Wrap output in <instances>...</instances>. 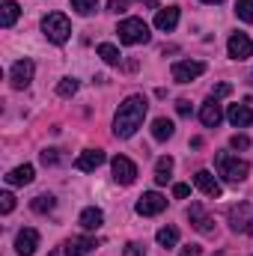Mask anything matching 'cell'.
Instances as JSON below:
<instances>
[{"mask_svg":"<svg viewBox=\"0 0 253 256\" xmlns=\"http://www.w3.org/2000/svg\"><path fill=\"white\" fill-rule=\"evenodd\" d=\"M188 194H190L188 185H182V182H179V185H173V196H176V200H185Z\"/></svg>","mask_w":253,"mask_h":256,"instance_id":"cell-34","label":"cell"},{"mask_svg":"<svg viewBox=\"0 0 253 256\" xmlns=\"http://www.w3.org/2000/svg\"><path fill=\"white\" fill-rule=\"evenodd\" d=\"M220 120H224V108H220V102L218 98H208L202 108H200V122L206 128H218L220 126Z\"/></svg>","mask_w":253,"mask_h":256,"instance_id":"cell-12","label":"cell"},{"mask_svg":"<svg viewBox=\"0 0 253 256\" xmlns=\"http://www.w3.org/2000/svg\"><path fill=\"white\" fill-rule=\"evenodd\" d=\"M12 208H15V196H12L9 191H6V194H0V212H3V214H9Z\"/></svg>","mask_w":253,"mask_h":256,"instance_id":"cell-31","label":"cell"},{"mask_svg":"<svg viewBox=\"0 0 253 256\" xmlns=\"http://www.w3.org/2000/svg\"><path fill=\"white\" fill-rule=\"evenodd\" d=\"M173 131H176V126H173L170 120H164V116H158V120L152 122V137H155V140H161V143H164V140H170V137H173Z\"/></svg>","mask_w":253,"mask_h":256,"instance_id":"cell-22","label":"cell"},{"mask_svg":"<svg viewBox=\"0 0 253 256\" xmlns=\"http://www.w3.org/2000/svg\"><path fill=\"white\" fill-rule=\"evenodd\" d=\"M116 33H120V42L122 45H146L149 36H152L149 33V24L143 18H126V21H120Z\"/></svg>","mask_w":253,"mask_h":256,"instance_id":"cell-3","label":"cell"},{"mask_svg":"<svg viewBox=\"0 0 253 256\" xmlns=\"http://www.w3.org/2000/svg\"><path fill=\"white\" fill-rule=\"evenodd\" d=\"M122 256H143V244H128Z\"/></svg>","mask_w":253,"mask_h":256,"instance_id":"cell-37","label":"cell"},{"mask_svg":"<svg viewBox=\"0 0 253 256\" xmlns=\"http://www.w3.org/2000/svg\"><path fill=\"white\" fill-rule=\"evenodd\" d=\"M39 248V232L33 226H24L18 236H15V254L18 256H33Z\"/></svg>","mask_w":253,"mask_h":256,"instance_id":"cell-11","label":"cell"},{"mask_svg":"<svg viewBox=\"0 0 253 256\" xmlns=\"http://www.w3.org/2000/svg\"><path fill=\"white\" fill-rule=\"evenodd\" d=\"M126 6H128V0H108L110 12H126Z\"/></svg>","mask_w":253,"mask_h":256,"instance_id":"cell-35","label":"cell"},{"mask_svg":"<svg viewBox=\"0 0 253 256\" xmlns=\"http://www.w3.org/2000/svg\"><path fill=\"white\" fill-rule=\"evenodd\" d=\"M102 224H104V212H102V208L90 206V208L80 212V226H84V230H98Z\"/></svg>","mask_w":253,"mask_h":256,"instance_id":"cell-19","label":"cell"},{"mask_svg":"<svg viewBox=\"0 0 253 256\" xmlns=\"http://www.w3.org/2000/svg\"><path fill=\"white\" fill-rule=\"evenodd\" d=\"M42 33L48 36V42L63 45V42H68V36H72V24H68V18H66L63 12H51V15L42 18Z\"/></svg>","mask_w":253,"mask_h":256,"instance_id":"cell-4","label":"cell"},{"mask_svg":"<svg viewBox=\"0 0 253 256\" xmlns=\"http://www.w3.org/2000/svg\"><path fill=\"white\" fill-rule=\"evenodd\" d=\"M143 3H146L149 9H158V3H155V0H143Z\"/></svg>","mask_w":253,"mask_h":256,"instance_id":"cell-39","label":"cell"},{"mask_svg":"<svg viewBox=\"0 0 253 256\" xmlns=\"http://www.w3.org/2000/svg\"><path fill=\"white\" fill-rule=\"evenodd\" d=\"M230 92H232L230 84H218V86L212 90V98H224V96H230Z\"/></svg>","mask_w":253,"mask_h":256,"instance_id":"cell-32","label":"cell"},{"mask_svg":"<svg viewBox=\"0 0 253 256\" xmlns=\"http://www.w3.org/2000/svg\"><path fill=\"white\" fill-rule=\"evenodd\" d=\"M96 51H98V57H102L108 66H120V48H116V45H110V42H102Z\"/></svg>","mask_w":253,"mask_h":256,"instance_id":"cell-26","label":"cell"},{"mask_svg":"<svg viewBox=\"0 0 253 256\" xmlns=\"http://www.w3.org/2000/svg\"><path fill=\"white\" fill-rule=\"evenodd\" d=\"M137 214H143V218H152V214H161L164 208H167V196H161L158 191H149L143 194L140 200H137Z\"/></svg>","mask_w":253,"mask_h":256,"instance_id":"cell-6","label":"cell"},{"mask_svg":"<svg viewBox=\"0 0 253 256\" xmlns=\"http://www.w3.org/2000/svg\"><path fill=\"white\" fill-rule=\"evenodd\" d=\"M155 242H158L161 248H176V244H179V230H176V226H161V230L155 232Z\"/></svg>","mask_w":253,"mask_h":256,"instance_id":"cell-24","label":"cell"},{"mask_svg":"<svg viewBox=\"0 0 253 256\" xmlns=\"http://www.w3.org/2000/svg\"><path fill=\"white\" fill-rule=\"evenodd\" d=\"M18 15H21V6H18L15 0H6V3L0 6V24H3V27H12V24L18 21Z\"/></svg>","mask_w":253,"mask_h":256,"instance_id":"cell-21","label":"cell"},{"mask_svg":"<svg viewBox=\"0 0 253 256\" xmlns=\"http://www.w3.org/2000/svg\"><path fill=\"white\" fill-rule=\"evenodd\" d=\"M54 206H57V200H54L51 194H39V196L30 202V208H33L36 214H48V212H54Z\"/></svg>","mask_w":253,"mask_h":256,"instance_id":"cell-25","label":"cell"},{"mask_svg":"<svg viewBox=\"0 0 253 256\" xmlns=\"http://www.w3.org/2000/svg\"><path fill=\"white\" fill-rule=\"evenodd\" d=\"M214 167H218V176H224V179L232 182V185L244 182L248 173H250V164L242 161V158L232 155V152H218V155H214Z\"/></svg>","mask_w":253,"mask_h":256,"instance_id":"cell-2","label":"cell"},{"mask_svg":"<svg viewBox=\"0 0 253 256\" xmlns=\"http://www.w3.org/2000/svg\"><path fill=\"white\" fill-rule=\"evenodd\" d=\"M179 256H200V248H196V244H185V248L179 250Z\"/></svg>","mask_w":253,"mask_h":256,"instance_id":"cell-38","label":"cell"},{"mask_svg":"<svg viewBox=\"0 0 253 256\" xmlns=\"http://www.w3.org/2000/svg\"><path fill=\"white\" fill-rule=\"evenodd\" d=\"M226 120H230L236 128H248V126H253V110L248 108V104H230Z\"/></svg>","mask_w":253,"mask_h":256,"instance_id":"cell-18","label":"cell"},{"mask_svg":"<svg viewBox=\"0 0 253 256\" xmlns=\"http://www.w3.org/2000/svg\"><path fill=\"white\" fill-rule=\"evenodd\" d=\"M146 110H149V102L143 96H128L126 102L120 104L116 116H114V134L120 140L134 137V131L143 126V120H146Z\"/></svg>","mask_w":253,"mask_h":256,"instance_id":"cell-1","label":"cell"},{"mask_svg":"<svg viewBox=\"0 0 253 256\" xmlns=\"http://www.w3.org/2000/svg\"><path fill=\"white\" fill-rule=\"evenodd\" d=\"M78 78H63L60 84H57V96H63V98H72L74 92H78Z\"/></svg>","mask_w":253,"mask_h":256,"instance_id":"cell-27","label":"cell"},{"mask_svg":"<svg viewBox=\"0 0 253 256\" xmlns=\"http://www.w3.org/2000/svg\"><path fill=\"white\" fill-rule=\"evenodd\" d=\"M33 72H36L33 60H18V63L9 68V80H12V86H15V90H24V86H30V80H33Z\"/></svg>","mask_w":253,"mask_h":256,"instance_id":"cell-10","label":"cell"},{"mask_svg":"<svg viewBox=\"0 0 253 256\" xmlns=\"http://www.w3.org/2000/svg\"><path fill=\"white\" fill-rule=\"evenodd\" d=\"M194 185H196L200 191L206 194V196H214V200H218V196L224 194L220 182H218V179H214V176H212L208 170H200V173H194Z\"/></svg>","mask_w":253,"mask_h":256,"instance_id":"cell-15","label":"cell"},{"mask_svg":"<svg viewBox=\"0 0 253 256\" xmlns=\"http://www.w3.org/2000/svg\"><path fill=\"white\" fill-rule=\"evenodd\" d=\"M230 226L232 232H253V206L250 202H238L230 208Z\"/></svg>","mask_w":253,"mask_h":256,"instance_id":"cell-5","label":"cell"},{"mask_svg":"<svg viewBox=\"0 0 253 256\" xmlns=\"http://www.w3.org/2000/svg\"><path fill=\"white\" fill-rule=\"evenodd\" d=\"M250 80H253V72H250Z\"/></svg>","mask_w":253,"mask_h":256,"instance_id":"cell-41","label":"cell"},{"mask_svg":"<svg viewBox=\"0 0 253 256\" xmlns=\"http://www.w3.org/2000/svg\"><path fill=\"white\" fill-rule=\"evenodd\" d=\"M230 143H232V149H248V146H250V137H244V134H236Z\"/></svg>","mask_w":253,"mask_h":256,"instance_id":"cell-33","label":"cell"},{"mask_svg":"<svg viewBox=\"0 0 253 256\" xmlns=\"http://www.w3.org/2000/svg\"><path fill=\"white\" fill-rule=\"evenodd\" d=\"M98 244H96V238H90V236H74V238H68L66 242V248H63V254L66 256H86V254H92Z\"/></svg>","mask_w":253,"mask_h":256,"instance_id":"cell-14","label":"cell"},{"mask_svg":"<svg viewBox=\"0 0 253 256\" xmlns=\"http://www.w3.org/2000/svg\"><path fill=\"white\" fill-rule=\"evenodd\" d=\"M202 3H224V0H202Z\"/></svg>","mask_w":253,"mask_h":256,"instance_id":"cell-40","label":"cell"},{"mask_svg":"<svg viewBox=\"0 0 253 256\" xmlns=\"http://www.w3.org/2000/svg\"><path fill=\"white\" fill-rule=\"evenodd\" d=\"M96 3H98V0H72V9H74L78 15H90V12L96 9Z\"/></svg>","mask_w":253,"mask_h":256,"instance_id":"cell-29","label":"cell"},{"mask_svg":"<svg viewBox=\"0 0 253 256\" xmlns=\"http://www.w3.org/2000/svg\"><path fill=\"white\" fill-rule=\"evenodd\" d=\"M176 110H179V116H190V102L179 98V102H176Z\"/></svg>","mask_w":253,"mask_h":256,"instance_id":"cell-36","label":"cell"},{"mask_svg":"<svg viewBox=\"0 0 253 256\" xmlns=\"http://www.w3.org/2000/svg\"><path fill=\"white\" fill-rule=\"evenodd\" d=\"M110 170H114V179L120 182V185H131L134 179H137V164L126 158V155H116L114 161H110Z\"/></svg>","mask_w":253,"mask_h":256,"instance_id":"cell-9","label":"cell"},{"mask_svg":"<svg viewBox=\"0 0 253 256\" xmlns=\"http://www.w3.org/2000/svg\"><path fill=\"white\" fill-rule=\"evenodd\" d=\"M33 173H36L33 164H21V167H15V170L6 176V182H9V185H30V182H33Z\"/></svg>","mask_w":253,"mask_h":256,"instance_id":"cell-20","label":"cell"},{"mask_svg":"<svg viewBox=\"0 0 253 256\" xmlns=\"http://www.w3.org/2000/svg\"><path fill=\"white\" fill-rule=\"evenodd\" d=\"M188 220H190V226H194L196 232H202V236L214 232V220L202 212V206H200V202H194V206L188 208Z\"/></svg>","mask_w":253,"mask_h":256,"instance_id":"cell-13","label":"cell"},{"mask_svg":"<svg viewBox=\"0 0 253 256\" xmlns=\"http://www.w3.org/2000/svg\"><path fill=\"white\" fill-rule=\"evenodd\" d=\"M226 51L232 60H250L253 57V39L248 33H232L230 42H226Z\"/></svg>","mask_w":253,"mask_h":256,"instance_id":"cell-8","label":"cell"},{"mask_svg":"<svg viewBox=\"0 0 253 256\" xmlns=\"http://www.w3.org/2000/svg\"><path fill=\"white\" fill-rule=\"evenodd\" d=\"M102 164H104V152H102V149H86V152H80L78 161H74V167L84 170V173H92V170H98Z\"/></svg>","mask_w":253,"mask_h":256,"instance_id":"cell-16","label":"cell"},{"mask_svg":"<svg viewBox=\"0 0 253 256\" xmlns=\"http://www.w3.org/2000/svg\"><path fill=\"white\" fill-rule=\"evenodd\" d=\"M60 161H63L60 149H45V152H42V164H45V167H54V164H60Z\"/></svg>","mask_w":253,"mask_h":256,"instance_id":"cell-30","label":"cell"},{"mask_svg":"<svg viewBox=\"0 0 253 256\" xmlns=\"http://www.w3.org/2000/svg\"><path fill=\"white\" fill-rule=\"evenodd\" d=\"M170 173H173V158L170 155L158 158V164H155V182L158 185H167L170 182Z\"/></svg>","mask_w":253,"mask_h":256,"instance_id":"cell-23","label":"cell"},{"mask_svg":"<svg viewBox=\"0 0 253 256\" xmlns=\"http://www.w3.org/2000/svg\"><path fill=\"white\" fill-rule=\"evenodd\" d=\"M236 15L250 24L253 21V0H236Z\"/></svg>","mask_w":253,"mask_h":256,"instance_id":"cell-28","label":"cell"},{"mask_svg":"<svg viewBox=\"0 0 253 256\" xmlns=\"http://www.w3.org/2000/svg\"><path fill=\"white\" fill-rule=\"evenodd\" d=\"M51 256H57V254H51Z\"/></svg>","mask_w":253,"mask_h":256,"instance_id":"cell-42","label":"cell"},{"mask_svg":"<svg viewBox=\"0 0 253 256\" xmlns=\"http://www.w3.org/2000/svg\"><path fill=\"white\" fill-rule=\"evenodd\" d=\"M202 72H206V63H202V60H179V63L173 66V80L190 84V80H196Z\"/></svg>","mask_w":253,"mask_h":256,"instance_id":"cell-7","label":"cell"},{"mask_svg":"<svg viewBox=\"0 0 253 256\" xmlns=\"http://www.w3.org/2000/svg\"><path fill=\"white\" fill-rule=\"evenodd\" d=\"M176 24H179V6L158 9V15H155V27H158L161 33H170V30H176Z\"/></svg>","mask_w":253,"mask_h":256,"instance_id":"cell-17","label":"cell"}]
</instances>
